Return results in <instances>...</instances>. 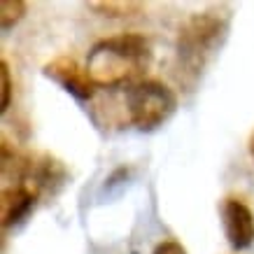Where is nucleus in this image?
Segmentation results:
<instances>
[{
    "instance_id": "6e6552de",
    "label": "nucleus",
    "mask_w": 254,
    "mask_h": 254,
    "mask_svg": "<svg viewBox=\"0 0 254 254\" xmlns=\"http://www.w3.org/2000/svg\"><path fill=\"white\" fill-rule=\"evenodd\" d=\"M89 7L105 16H128L135 14L142 5L140 2H126V0H108V2H89Z\"/></svg>"
},
{
    "instance_id": "7ed1b4c3",
    "label": "nucleus",
    "mask_w": 254,
    "mask_h": 254,
    "mask_svg": "<svg viewBox=\"0 0 254 254\" xmlns=\"http://www.w3.org/2000/svg\"><path fill=\"white\" fill-rule=\"evenodd\" d=\"M226 19L217 12H198L180 28L177 35V61L191 72H198L212 49L226 35Z\"/></svg>"
},
{
    "instance_id": "f257e3e1",
    "label": "nucleus",
    "mask_w": 254,
    "mask_h": 254,
    "mask_svg": "<svg viewBox=\"0 0 254 254\" xmlns=\"http://www.w3.org/2000/svg\"><path fill=\"white\" fill-rule=\"evenodd\" d=\"M152 63V45L140 33H122L112 38L98 40L89 49L86 72L96 86H133L135 79ZM140 82V79H138Z\"/></svg>"
},
{
    "instance_id": "0eeeda50",
    "label": "nucleus",
    "mask_w": 254,
    "mask_h": 254,
    "mask_svg": "<svg viewBox=\"0 0 254 254\" xmlns=\"http://www.w3.org/2000/svg\"><path fill=\"white\" fill-rule=\"evenodd\" d=\"M26 14V2L23 0H2L0 2V28L9 31Z\"/></svg>"
},
{
    "instance_id": "423d86ee",
    "label": "nucleus",
    "mask_w": 254,
    "mask_h": 254,
    "mask_svg": "<svg viewBox=\"0 0 254 254\" xmlns=\"http://www.w3.org/2000/svg\"><path fill=\"white\" fill-rule=\"evenodd\" d=\"M38 189L31 187L28 182H21V185L7 187L2 189V196H0V215H2V229H9L23 219V217L31 212L33 203L38 198Z\"/></svg>"
},
{
    "instance_id": "9d476101",
    "label": "nucleus",
    "mask_w": 254,
    "mask_h": 254,
    "mask_svg": "<svg viewBox=\"0 0 254 254\" xmlns=\"http://www.w3.org/2000/svg\"><path fill=\"white\" fill-rule=\"evenodd\" d=\"M152 254H187V250H185V245L177 243V240H163V243H159V245L154 247Z\"/></svg>"
},
{
    "instance_id": "f03ea898",
    "label": "nucleus",
    "mask_w": 254,
    "mask_h": 254,
    "mask_svg": "<svg viewBox=\"0 0 254 254\" xmlns=\"http://www.w3.org/2000/svg\"><path fill=\"white\" fill-rule=\"evenodd\" d=\"M128 119L142 133H152L168 122L177 110V96L156 79H140L126 91Z\"/></svg>"
},
{
    "instance_id": "1a4fd4ad",
    "label": "nucleus",
    "mask_w": 254,
    "mask_h": 254,
    "mask_svg": "<svg viewBox=\"0 0 254 254\" xmlns=\"http://www.w3.org/2000/svg\"><path fill=\"white\" fill-rule=\"evenodd\" d=\"M0 86H2L0 112H5L9 108V100H12V79H9V65L5 59H0Z\"/></svg>"
},
{
    "instance_id": "20e7f679",
    "label": "nucleus",
    "mask_w": 254,
    "mask_h": 254,
    "mask_svg": "<svg viewBox=\"0 0 254 254\" xmlns=\"http://www.w3.org/2000/svg\"><path fill=\"white\" fill-rule=\"evenodd\" d=\"M42 72H45L47 79L63 86L72 98L77 100H91L93 93H96V82L86 72V68H82L75 59H65V56L54 59L42 68Z\"/></svg>"
},
{
    "instance_id": "9b49d317",
    "label": "nucleus",
    "mask_w": 254,
    "mask_h": 254,
    "mask_svg": "<svg viewBox=\"0 0 254 254\" xmlns=\"http://www.w3.org/2000/svg\"><path fill=\"white\" fill-rule=\"evenodd\" d=\"M250 154H252V159H254V133H252V138H250Z\"/></svg>"
},
{
    "instance_id": "39448f33",
    "label": "nucleus",
    "mask_w": 254,
    "mask_h": 254,
    "mask_svg": "<svg viewBox=\"0 0 254 254\" xmlns=\"http://www.w3.org/2000/svg\"><path fill=\"white\" fill-rule=\"evenodd\" d=\"M224 236L233 250H247L254 243V215L243 200L226 198L222 203Z\"/></svg>"
}]
</instances>
